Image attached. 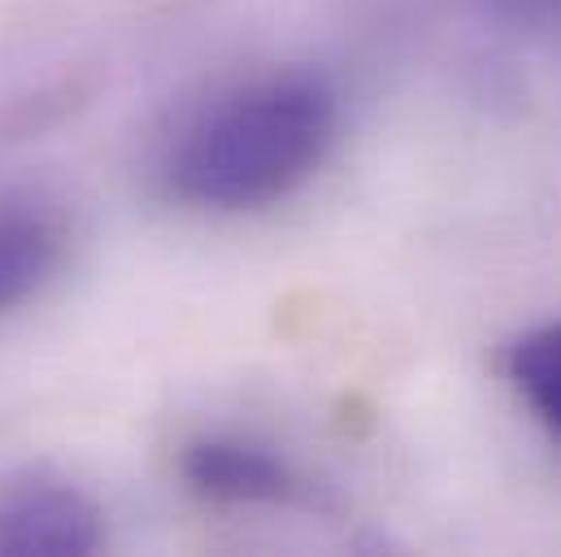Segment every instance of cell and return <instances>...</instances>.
Listing matches in <instances>:
<instances>
[{
  "instance_id": "cell-6",
  "label": "cell",
  "mask_w": 561,
  "mask_h": 557,
  "mask_svg": "<svg viewBox=\"0 0 561 557\" xmlns=\"http://www.w3.org/2000/svg\"><path fill=\"white\" fill-rule=\"evenodd\" d=\"M510 4L523 9V13H545V18L561 13V0H510Z\"/></svg>"
},
{
  "instance_id": "cell-3",
  "label": "cell",
  "mask_w": 561,
  "mask_h": 557,
  "mask_svg": "<svg viewBox=\"0 0 561 557\" xmlns=\"http://www.w3.org/2000/svg\"><path fill=\"white\" fill-rule=\"evenodd\" d=\"M187 492L209 505H296L305 501V479L266 444L236 435L192 440L179 457Z\"/></svg>"
},
{
  "instance_id": "cell-2",
  "label": "cell",
  "mask_w": 561,
  "mask_h": 557,
  "mask_svg": "<svg viewBox=\"0 0 561 557\" xmlns=\"http://www.w3.org/2000/svg\"><path fill=\"white\" fill-rule=\"evenodd\" d=\"M105 545L101 505L70 479L22 475L0 488V554L83 557Z\"/></svg>"
},
{
  "instance_id": "cell-5",
  "label": "cell",
  "mask_w": 561,
  "mask_h": 557,
  "mask_svg": "<svg viewBox=\"0 0 561 557\" xmlns=\"http://www.w3.org/2000/svg\"><path fill=\"white\" fill-rule=\"evenodd\" d=\"M505 379L553 440H561V318L523 331L505 349Z\"/></svg>"
},
{
  "instance_id": "cell-1",
  "label": "cell",
  "mask_w": 561,
  "mask_h": 557,
  "mask_svg": "<svg viewBox=\"0 0 561 557\" xmlns=\"http://www.w3.org/2000/svg\"><path fill=\"white\" fill-rule=\"evenodd\" d=\"M340 132V92L322 70L283 66L196 105L165 144V192L192 209L253 214L305 187Z\"/></svg>"
},
{
  "instance_id": "cell-4",
  "label": "cell",
  "mask_w": 561,
  "mask_h": 557,
  "mask_svg": "<svg viewBox=\"0 0 561 557\" xmlns=\"http://www.w3.org/2000/svg\"><path fill=\"white\" fill-rule=\"evenodd\" d=\"M70 253V223L44 196H0V318L35 300Z\"/></svg>"
}]
</instances>
